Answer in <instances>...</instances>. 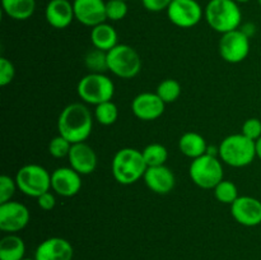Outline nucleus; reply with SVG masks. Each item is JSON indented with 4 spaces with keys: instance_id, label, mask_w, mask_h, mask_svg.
I'll use <instances>...</instances> for the list:
<instances>
[{
    "instance_id": "nucleus-1",
    "label": "nucleus",
    "mask_w": 261,
    "mask_h": 260,
    "mask_svg": "<svg viewBox=\"0 0 261 260\" xmlns=\"http://www.w3.org/2000/svg\"><path fill=\"white\" fill-rule=\"evenodd\" d=\"M93 129V117L86 105L74 102L61 110L58 119L59 135L71 144L86 142Z\"/></svg>"
},
{
    "instance_id": "nucleus-2",
    "label": "nucleus",
    "mask_w": 261,
    "mask_h": 260,
    "mask_svg": "<svg viewBox=\"0 0 261 260\" xmlns=\"http://www.w3.org/2000/svg\"><path fill=\"white\" fill-rule=\"evenodd\" d=\"M112 175L121 185H132L144 177L148 166L142 150L135 148H122L115 153L111 163Z\"/></svg>"
},
{
    "instance_id": "nucleus-3",
    "label": "nucleus",
    "mask_w": 261,
    "mask_h": 260,
    "mask_svg": "<svg viewBox=\"0 0 261 260\" xmlns=\"http://www.w3.org/2000/svg\"><path fill=\"white\" fill-rule=\"evenodd\" d=\"M204 17L212 30L222 35L239 30L242 23L241 9L234 0H209Z\"/></svg>"
},
{
    "instance_id": "nucleus-4",
    "label": "nucleus",
    "mask_w": 261,
    "mask_h": 260,
    "mask_svg": "<svg viewBox=\"0 0 261 260\" xmlns=\"http://www.w3.org/2000/svg\"><path fill=\"white\" fill-rule=\"evenodd\" d=\"M218 155L222 162L231 167H246L251 165L256 157L255 142L245 137L242 133L228 135L219 144Z\"/></svg>"
},
{
    "instance_id": "nucleus-5",
    "label": "nucleus",
    "mask_w": 261,
    "mask_h": 260,
    "mask_svg": "<svg viewBox=\"0 0 261 260\" xmlns=\"http://www.w3.org/2000/svg\"><path fill=\"white\" fill-rule=\"evenodd\" d=\"M76 92L82 101L97 106L111 101L115 93V84L105 73H89L78 82Z\"/></svg>"
},
{
    "instance_id": "nucleus-6",
    "label": "nucleus",
    "mask_w": 261,
    "mask_h": 260,
    "mask_svg": "<svg viewBox=\"0 0 261 260\" xmlns=\"http://www.w3.org/2000/svg\"><path fill=\"white\" fill-rule=\"evenodd\" d=\"M191 181L201 189H214L224 180L223 165L217 155L204 154L193 160L189 167Z\"/></svg>"
},
{
    "instance_id": "nucleus-7",
    "label": "nucleus",
    "mask_w": 261,
    "mask_h": 260,
    "mask_svg": "<svg viewBox=\"0 0 261 260\" xmlns=\"http://www.w3.org/2000/svg\"><path fill=\"white\" fill-rule=\"evenodd\" d=\"M18 189L24 195L37 199L51 189V173L45 167L30 163L18 170L15 175Z\"/></svg>"
},
{
    "instance_id": "nucleus-8",
    "label": "nucleus",
    "mask_w": 261,
    "mask_h": 260,
    "mask_svg": "<svg viewBox=\"0 0 261 260\" xmlns=\"http://www.w3.org/2000/svg\"><path fill=\"white\" fill-rule=\"evenodd\" d=\"M109 70L122 79H132L142 69V59L135 48L129 45H116L107 53Z\"/></svg>"
},
{
    "instance_id": "nucleus-9",
    "label": "nucleus",
    "mask_w": 261,
    "mask_h": 260,
    "mask_svg": "<svg viewBox=\"0 0 261 260\" xmlns=\"http://www.w3.org/2000/svg\"><path fill=\"white\" fill-rule=\"evenodd\" d=\"M219 55L224 61L231 64H239L249 56L250 37L241 30H234L223 33L218 45Z\"/></svg>"
},
{
    "instance_id": "nucleus-10",
    "label": "nucleus",
    "mask_w": 261,
    "mask_h": 260,
    "mask_svg": "<svg viewBox=\"0 0 261 260\" xmlns=\"http://www.w3.org/2000/svg\"><path fill=\"white\" fill-rule=\"evenodd\" d=\"M203 15V8L196 0H172L167 9L170 22L180 28L194 27Z\"/></svg>"
},
{
    "instance_id": "nucleus-11",
    "label": "nucleus",
    "mask_w": 261,
    "mask_h": 260,
    "mask_svg": "<svg viewBox=\"0 0 261 260\" xmlns=\"http://www.w3.org/2000/svg\"><path fill=\"white\" fill-rule=\"evenodd\" d=\"M31 218L30 211L19 201L9 200L0 204V229L8 233L22 231Z\"/></svg>"
},
{
    "instance_id": "nucleus-12",
    "label": "nucleus",
    "mask_w": 261,
    "mask_h": 260,
    "mask_svg": "<svg viewBox=\"0 0 261 260\" xmlns=\"http://www.w3.org/2000/svg\"><path fill=\"white\" fill-rule=\"evenodd\" d=\"M231 214L237 223L255 227L261 223V201L254 196H239L231 204Z\"/></svg>"
},
{
    "instance_id": "nucleus-13",
    "label": "nucleus",
    "mask_w": 261,
    "mask_h": 260,
    "mask_svg": "<svg viewBox=\"0 0 261 260\" xmlns=\"http://www.w3.org/2000/svg\"><path fill=\"white\" fill-rule=\"evenodd\" d=\"M73 8L75 19L87 27L93 28L107 19L103 0H74Z\"/></svg>"
},
{
    "instance_id": "nucleus-14",
    "label": "nucleus",
    "mask_w": 261,
    "mask_h": 260,
    "mask_svg": "<svg viewBox=\"0 0 261 260\" xmlns=\"http://www.w3.org/2000/svg\"><path fill=\"white\" fill-rule=\"evenodd\" d=\"M166 103L157 93L143 92L135 96L132 102V110L135 117L143 121H153L161 117L165 112Z\"/></svg>"
},
{
    "instance_id": "nucleus-15",
    "label": "nucleus",
    "mask_w": 261,
    "mask_h": 260,
    "mask_svg": "<svg viewBox=\"0 0 261 260\" xmlns=\"http://www.w3.org/2000/svg\"><path fill=\"white\" fill-rule=\"evenodd\" d=\"M51 189L58 195L70 198L82 189V175L71 167H59L51 173Z\"/></svg>"
},
{
    "instance_id": "nucleus-16",
    "label": "nucleus",
    "mask_w": 261,
    "mask_h": 260,
    "mask_svg": "<svg viewBox=\"0 0 261 260\" xmlns=\"http://www.w3.org/2000/svg\"><path fill=\"white\" fill-rule=\"evenodd\" d=\"M74 249L63 237H50L41 242L35 251L36 260H71Z\"/></svg>"
},
{
    "instance_id": "nucleus-17",
    "label": "nucleus",
    "mask_w": 261,
    "mask_h": 260,
    "mask_svg": "<svg viewBox=\"0 0 261 260\" xmlns=\"http://www.w3.org/2000/svg\"><path fill=\"white\" fill-rule=\"evenodd\" d=\"M69 163L73 170L83 175H89L97 167V154L91 145L87 143H75L71 144L68 155Z\"/></svg>"
},
{
    "instance_id": "nucleus-18",
    "label": "nucleus",
    "mask_w": 261,
    "mask_h": 260,
    "mask_svg": "<svg viewBox=\"0 0 261 260\" xmlns=\"http://www.w3.org/2000/svg\"><path fill=\"white\" fill-rule=\"evenodd\" d=\"M143 178L148 189L160 195L171 193L176 184L175 175L166 165L148 167Z\"/></svg>"
},
{
    "instance_id": "nucleus-19",
    "label": "nucleus",
    "mask_w": 261,
    "mask_h": 260,
    "mask_svg": "<svg viewBox=\"0 0 261 260\" xmlns=\"http://www.w3.org/2000/svg\"><path fill=\"white\" fill-rule=\"evenodd\" d=\"M45 18L51 27L64 30L75 19L73 3L69 0H50L46 5Z\"/></svg>"
},
{
    "instance_id": "nucleus-20",
    "label": "nucleus",
    "mask_w": 261,
    "mask_h": 260,
    "mask_svg": "<svg viewBox=\"0 0 261 260\" xmlns=\"http://www.w3.org/2000/svg\"><path fill=\"white\" fill-rule=\"evenodd\" d=\"M117 40H119V36H117L116 30L109 23H101L92 28L91 41L94 48L109 53L115 46L119 45Z\"/></svg>"
},
{
    "instance_id": "nucleus-21",
    "label": "nucleus",
    "mask_w": 261,
    "mask_h": 260,
    "mask_svg": "<svg viewBox=\"0 0 261 260\" xmlns=\"http://www.w3.org/2000/svg\"><path fill=\"white\" fill-rule=\"evenodd\" d=\"M178 149L184 155L195 160V158L205 154L208 144L203 135L194 132H188L178 140Z\"/></svg>"
},
{
    "instance_id": "nucleus-22",
    "label": "nucleus",
    "mask_w": 261,
    "mask_h": 260,
    "mask_svg": "<svg viewBox=\"0 0 261 260\" xmlns=\"http://www.w3.org/2000/svg\"><path fill=\"white\" fill-rule=\"evenodd\" d=\"M24 254V241L17 235L9 233L0 240V260H22Z\"/></svg>"
},
{
    "instance_id": "nucleus-23",
    "label": "nucleus",
    "mask_w": 261,
    "mask_h": 260,
    "mask_svg": "<svg viewBox=\"0 0 261 260\" xmlns=\"http://www.w3.org/2000/svg\"><path fill=\"white\" fill-rule=\"evenodd\" d=\"M2 7L12 19L25 20L35 13L36 0H2Z\"/></svg>"
},
{
    "instance_id": "nucleus-24",
    "label": "nucleus",
    "mask_w": 261,
    "mask_h": 260,
    "mask_svg": "<svg viewBox=\"0 0 261 260\" xmlns=\"http://www.w3.org/2000/svg\"><path fill=\"white\" fill-rule=\"evenodd\" d=\"M143 157L148 167H155V166H163L168 158L167 148L160 143H152L148 144L142 150Z\"/></svg>"
},
{
    "instance_id": "nucleus-25",
    "label": "nucleus",
    "mask_w": 261,
    "mask_h": 260,
    "mask_svg": "<svg viewBox=\"0 0 261 260\" xmlns=\"http://www.w3.org/2000/svg\"><path fill=\"white\" fill-rule=\"evenodd\" d=\"M84 64L91 73H105L109 70L107 53L98 48H92L84 56Z\"/></svg>"
},
{
    "instance_id": "nucleus-26",
    "label": "nucleus",
    "mask_w": 261,
    "mask_h": 260,
    "mask_svg": "<svg viewBox=\"0 0 261 260\" xmlns=\"http://www.w3.org/2000/svg\"><path fill=\"white\" fill-rule=\"evenodd\" d=\"M117 117H119V109L112 102V99L97 105L96 109H94V119L101 125H105V126L115 124Z\"/></svg>"
},
{
    "instance_id": "nucleus-27",
    "label": "nucleus",
    "mask_w": 261,
    "mask_h": 260,
    "mask_svg": "<svg viewBox=\"0 0 261 260\" xmlns=\"http://www.w3.org/2000/svg\"><path fill=\"white\" fill-rule=\"evenodd\" d=\"M155 93L165 103H172L181 96V86L175 79H165L158 84Z\"/></svg>"
},
{
    "instance_id": "nucleus-28",
    "label": "nucleus",
    "mask_w": 261,
    "mask_h": 260,
    "mask_svg": "<svg viewBox=\"0 0 261 260\" xmlns=\"http://www.w3.org/2000/svg\"><path fill=\"white\" fill-rule=\"evenodd\" d=\"M213 190L217 200L221 201V203L223 204H229V205H231V204L239 198L237 186L229 180H222Z\"/></svg>"
},
{
    "instance_id": "nucleus-29",
    "label": "nucleus",
    "mask_w": 261,
    "mask_h": 260,
    "mask_svg": "<svg viewBox=\"0 0 261 260\" xmlns=\"http://www.w3.org/2000/svg\"><path fill=\"white\" fill-rule=\"evenodd\" d=\"M127 4L122 0H109L106 2V17L112 22H117L126 17Z\"/></svg>"
},
{
    "instance_id": "nucleus-30",
    "label": "nucleus",
    "mask_w": 261,
    "mask_h": 260,
    "mask_svg": "<svg viewBox=\"0 0 261 260\" xmlns=\"http://www.w3.org/2000/svg\"><path fill=\"white\" fill-rule=\"evenodd\" d=\"M71 143L61 135L53 138L48 144V153L55 158H65L70 152Z\"/></svg>"
},
{
    "instance_id": "nucleus-31",
    "label": "nucleus",
    "mask_w": 261,
    "mask_h": 260,
    "mask_svg": "<svg viewBox=\"0 0 261 260\" xmlns=\"http://www.w3.org/2000/svg\"><path fill=\"white\" fill-rule=\"evenodd\" d=\"M17 189L18 186L15 178H12L8 175L0 176V204L12 200Z\"/></svg>"
},
{
    "instance_id": "nucleus-32",
    "label": "nucleus",
    "mask_w": 261,
    "mask_h": 260,
    "mask_svg": "<svg viewBox=\"0 0 261 260\" xmlns=\"http://www.w3.org/2000/svg\"><path fill=\"white\" fill-rule=\"evenodd\" d=\"M242 134L247 137L249 139L256 142L261 137V120L257 117H250L242 125Z\"/></svg>"
},
{
    "instance_id": "nucleus-33",
    "label": "nucleus",
    "mask_w": 261,
    "mask_h": 260,
    "mask_svg": "<svg viewBox=\"0 0 261 260\" xmlns=\"http://www.w3.org/2000/svg\"><path fill=\"white\" fill-rule=\"evenodd\" d=\"M14 65L7 58H0V86L5 87L10 84L14 79Z\"/></svg>"
},
{
    "instance_id": "nucleus-34",
    "label": "nucleus",
    "mask_w": 261,
    "mask_h": 260,
    "mask_svg": "<svg viewBox=\"0 0 261 260\" xmlns=\"http://www.w3.org/2000/svg\"><path fill=\"white\" fill-rule=\"evenodd\" d=\"M172 0H142V4L149 12L158 13L162 10H167Z\"/></svg>"
},
{
    "instance_id": "nucleus-35",
    "label": "nucleus",
    "mask_w": 261,
    "mask_h": 260,
    "mask_svg": "<svg viewBox=\"0 0 261 260\" xmlns=\"http://www.w3.org/2000/svg\"><path fill=\"white\" fill-rule=\"evenodd\" d=\"M37 204L41 209H43V211H46V212L51 211V209H54V206H55V204H56L55 195H54L51 191H47V193H45V194H42V195L38 196Z\"/></svg>"
},
{
    "instance_id": "nucleus-36",
    "label": "nucleus",
    "mask_w": 261,
    "mask_h": 260,
    "mask_svg": "<svg viewBox=\"0 0 261 260\" xmlns=\"http://www.w3.org/2000/svg\"><path fill=\"white\" fill-rule=\"evenodd\" d=\"M240 30H241L242 32H244L246 36L251 37V36L255 33V31H256V27H255V25L252 24V23H245L244 27L240 28Z\"/></svg>"
},
{
    "instance_id": "nucleus-37",
    "label": "nucleus",
    "mask_w": 261,
    "mask_h": 260,
    "mask_svg": "<svg viewBox=\"0 0 261 260\" xmlns=\"http://www.w3.org/2000/svg\"><path fill=\"white\" fill-rule=\"evenodd\" d=\"M255 148H256V157L261 160V137L255 142Z\"/></svg>"
},
{
    "instance_id": "nucleus-38",
    "label": "nucleus",
    "mask_w": 261,
    "mask_h": 260,
    "mask_svg": "<svg viewBox=\"0 0 261 260\" xmlns=\"http://www.w3.org/2000/svg\"><path fill=\"white\" fill-rule=\"evenodd\" d=\"M234 2H237L240 4V3H249L250 0H234Z\"/></svg>"
},
{
    "instance_id": "nucleus-39",
    "label": "nucleus",
    "mask_w": 261,
    "mask_h": 260,
    "mask_svg": "<svg viewBox=\"0 0 261 260\" xmlns=\"http://www.w3.org/2000/svg\"><path fill=\"white\" fill-rule=\"evenodd\" d=\"M22 260H36V259H28V257H24V259H22Z\"/></svg>"
},
{
    "instance_id": "nucleus-40",
    "label": "nucleus",
    "mask_w": 261,
    "mask_h": 260,
    "mask_svg": "<svg viewBox=\"0 0 261 260\" xmlns=\"http://www.w3.org/2000/svg\"><path fill=\"white\" fill-rule=\"evenodd\" d=\"M257 3H259V5L261 7V0H257Z\"/></svg>"
},
{
    "instance_id": "nucleus-41",
    "label": "nucleus",
    "mask_w": 261,
    "mask_h": 260,
    "mask_svg": "<svg viewBox=\"0 0 261 260\" xmlns=\"http://www.w3.org/2000/svg\"><path fill=\"white\" fill-rule=\"evenodd\" d=\"M122 2H126V0H122Z\"/></svg>"
}]
</instances>
